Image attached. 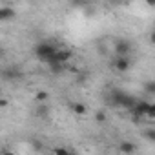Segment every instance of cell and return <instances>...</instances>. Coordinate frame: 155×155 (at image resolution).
Segmentation results:
<instances>
[{"label": "cell", "instance_id": "obj_1", "mask_svg": "<svg viewBox=\"0 0 155 155\" xmlns=\"http://www.w3.org/2000/svg\"><path fill=\"white\" fill-rule=\"evenodd\" d=\"M55 51H57V48H55L51 42H46V40H40V42L35 44V48H33L35 58H37L38 62H42V64H51L53 58H55Z\"/></svg>", "mask_w": 155, "mask_h": 155}, {"label": "cell", "instance_id": "obj_2", "mask_svg": "<svg viewBox=\"0 0 155 155\" xmlns=\"http://www.w3.org/2000/svg\"><path fill=\"white\" fill-rule=\"evenodd\" d=\"M150 106H151V102H150V101L139 99V101H137V104L130 110V113H131V115H133V119H137V120L146 119V117H148V111H150Z\"/></svg>", "mask_w": 155, "mask_h": 155}, {"label": "cell", "instance_id": "obj_3", "mask_svg": "<svg viewBox=\"0 0 155 155\" xmlns=\"http://www.w3.org/2000/svg\"><path fill=\"white\" fill-rule=\"evenodd\" d=\"M124 97H126V91H122V90H113V91L106 97V101H108V104H110L111 108H122Z\"/></svg>", "mask_w": 155, "mask_h": 155}, {"label": "cell", "instance_id": "obj_4", "mask_svg": "<svg viewBox=\"0 0 155 155\" xmlns=\"http://www.w3.org/2000/svg\"><path fill=\"white\" fill-rule=\"evenodd\" d=\"M113 51L115 55H122V57H128L130 51H131V44L126 40V38H117L115 44H113Z\"/></svg>", "mask_w": 155, "mask_h": 155}, {"label": "cell", "instance_id": "obj_5", "mask_svg": "<svg viewBox=\"0 0 155 155\" xmlns=\"http://www.w3.org/2000/svg\"><path fill=\"white\" fill-rule=\"evenodd\" d=\"M113 68L119 71V73H126L130 71L131 68V60L128 57H122V55H115V60H113Z\"/></svg>", "mask_w": 155, "mask_h": 155}, {"label": "cell", "instance_id": "obj_6", "mask_svg": "<svg viewBox=\"0 0 155 155\" xmlns=\"http://www.w3.org/2000/svg\"><path fill=\"white\" fill-rule=\"evenodd\" d=\"M71 57H73V51H71V49H68V48H57L53 62H62V64H68V62L71 60Z\"/></svg>", "mask_w": 155, "mask_h": 155}, {"label": "cell", "instance_id": "obj_7", "mask_svg": "<svg viewBox=\"0 0 155 155\" xmlns=\"http://www.w3.org/2000/svg\"><path fill=\"white\" fill-rule=\"evenodd\" d=\"M2 77H4V81H15V79H20L22 77V71L18 66H9V68H4Z\"/></svg>", "mask_w": 155, "mask_h": 155}, {"label": "cell", "instance_id": "obj_8", "mask_svg": "<svg viewBox=\"0 0 155 155\" xmlns=\"http://www.w3.org/2000/svg\"><path fill=\"white\" fill-rule=\"evenodd\" d=\"M15 17H17V13H15V9L9 8V6H6V8L0 9V22H9V20H13Z\"/></svg>", "mask_w": 155, "mask_h": 155}, {"label": "cell", "instance_id": "obj_9", "mask_svg": "<svg viewBox=\"0 0 155 155\" xmlns=\"http://www.w3.org/2000/svg\"><path fill=\"white\" fill-rule=\"evenodd\" d=\"M71 111H73L75 115H79V117L88 115V108H86V104H82V102H73V104H71Z\"/></svg>", "mask_w": 155, "mask_h": 155}, {"label": "cell", "instance_id": "obj_10", "mask_svg": "<svg viewBox=\"0 0 155 155\" xmlns=\"http://www.w3.org/2000/svg\"><path fill=\"white\" fill-rule=\"evenodd\" d=\"M119 151L120 153H135L137 151V146L133 142H130V140H122L119 144Z\"/></svg>", "mask_w": 155, "mask_h": 155}, {"label": "cell", "instance_id": "obj_11", "mask_svg": "<svg viewBox=\"0 0 155 155\" xmlns=\"http://www.w3.org/2000/svg\"><path fill=\"white\" fill-rule=\"evenodd\" d=\"M137 101H139V99H135L133 95H130V93H126V97H124V101H122V108L130 111V110H131V108H133V106L137 104Z\"/></svg>", "mask_w": 155, "mask_h": 155}, {"label": "cell", "instance_id": "obj_12", "mask_svg": "<svg viewBox=\"0 0 155 155\" xmlns=\"http://www.w3.org/2000/svg\"><path fill=\"white\" fill-rule=\"evenodd\" d=\"M49 66V71L53 73V75H60L64 69H66V64H62V62H51V64H48Z\"/></svg>", "mask_w": 155, "mask_h": 155}, {"label": "cell", "instance_id": "obj_13", "mask_svg": "<svg viewBox=\"0 0 155 155\" xmlns=\"http://www.w3.org/2000/svg\"><path fill=\"white\" fill-rule=\"evenodd\" d=\"M48 99H49V93H48V91H42V90H40V91H37V93H35V101H37L38 104L48 102Z\"/></svg>", "mask_w": 155, "mask_h": 155}, {"label": "cell", "instance_id": "obj_14", "mask_svg": "<svg viewBox=\"0 0 155 155\" xmlns=\"http://www.w3.org/2000/svg\"><path fill=\"white\" fill-rule=\"evenodd\" d=\"M108 120V115H106V111L104 110H97L95 111V122H99V124H104Z\"/></svg>", "mask_w": 155, "mask_h": 155}, {"label": "cell", "instance_id": "obj_15", "mask_svg": "<svg viewBox=\"0 0 155 155\" xmlns=\"http://www.w3.org/2000/svg\"><path fill=\"white\" fill-rule=\"evenodd\" d=\"M142 88H144V91L148 95H155V81H146L142 84Z\"/></svg>", "mask_w": 155, "mask_h": 155}, {"label": "cell", "instance_id": "obj_16", "mask_svg": "<svg viewBox=\"0 0 155 155\" xmlns=\"http://www.w3.org/2000/svg\"><path fill=\"white\" fill-rule=\"evenodd\" d=\"M48 115H49V108L46 106V102H42L37 108V117H48Z\"/></svg>", "mask_w": 155, "mask_h": 155}, {"label": "cell", "instance_id": "obj_17", "mask_svg": "<svg viewBox=\"0 0 155 155\" xmlns=\"http://www.w3.org/2000/svg\"><path fill=\"white\" fill-rule=\"evenodd\" d=\"M144 139L150 142H155V128H148L144 130Z\"/></svg>", "mask_w": 155, "mask_h": 155}, {"label": "cell", "instance_id": "obj_18", "mask_svg": "<svg viewBox=\"0 0 155 155\" xmlns=\"http://www.w3.org/2000/svg\"><path fill=\"white\" fill-rule=\"evenodd\" d=\"M69 4L73 8H86L88 6V0H69Z\"/></svg>", "mask_w": 155, "mask_h": 155}, {"label": "cell", "instance_id": "obj_19", "mask_svg": "<svg viewBox=\"0 0 155 155\" xmlns=\"http://www.w3.org/2000/svg\"><path fill=\"white\" fill-rule=\"evenodd\" d=\"M148 119H153V120H155V102H151V106H150V111H148Z\"/></svg>", "mask_w": 155, "mask_h": 155}, {"label": "cell", "instance_id": "obj_20", "mask_svg": "<svg viewBox=\"0 0 155 155\" xmlns=\"http://www.w3.org/2000/svg\"><path fill=\"white\" fill-rule=\"evenodd\" d=\"M53 151L58 153V155H66V153H69V150H66V148H55Z\"/></svg>", "mask_w": 155, "mask_h": 155}, {"label": "cell", "instance_id": "obj_21", "mask_svg": "<svg viewBox=\"0 0 155 155\" xmlns=\"http://www.w3.org/2000/svg\"><path fill=\"white\" fill-rule=\"evenodd\" d=\"M150 42H151V44L155 46V29H153V31L150 33Z\"/></svg>", "mask_w": 155, "mask_h": 155}, {"label": "cell", "instance_id": "obj_22", "mask_svg": "<svg viewBox=\"0 0 155 155\" xmlns=\"http://www.w3.org/2000/svg\"><path fill=\"white\" fill-rule=\"evenodd\" d=\"M33 148H35V150H40V144H38L37 140H33Z\"/></svg>", "mask_w": 155, "mask_h": 155}, {"label": "cell", "instance_id": "obj_23", "mask_svg": "<svg viewBox=\"0 0 155 155\" xmlns=\"http://www.w3.org/2000/svg\"><path fill=\"white\" fill-rule=\"evenodd\" d=\"M144 2H146L148 6H155V0H144Z\"/></svg>", "mask_w": 155, "mask_h": 155}, {"label": "cell", "instance_id": "obj_24", "mask_svg": "<svg viewBox=\"0 0 155 155\" xmlns=\"http://www.w3.org/2000/svg\"><path fill=\"white\" fill-rule=\"evenodd\" d=\"M0 106H2V108H6V106H8V101H6V99H2V102H0Z\"/></svg>", "mask_w": 155, "mask_h": 155}]
</instances>
